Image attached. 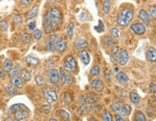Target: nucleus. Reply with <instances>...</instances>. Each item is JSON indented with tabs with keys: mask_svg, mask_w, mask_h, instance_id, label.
<instances>
[{
	"mask_svg": "<svg viewBox=\"0 0 156 121\" xmlns=\"http://www.w3.org/2000/svg\"><path fill=\"white\" fill-rule=\"evenodd\" d=\"M63 22L62 12L59 8H52L44 15V29L46 34H50L57 30Z\"/></svg>",
	"mask_w": 156,
	"mask_h": 121,
	"instance_id": "f257e3e1",
	"label": "nucleus"
},
{
	"mask_svg": "<svg viewBox=\"0 0 156 121\" xmlns=\"http://www.w3.org/2000/svg\"><path fill=\"white\" fill-rule=\"evenodd\" d=\"M133 16L134 12L132 9H122L117 16V22L121 27H126L133 19Z\"/></svg>",
	"mask_w": 156,
	"mask_h": 121,
	"instance_id": "f03ea898",
	"label": "nucleus"
},
{
	"mask_svg": "<svg viewBox=\"0 0 156 121\" xmlns=\"http://www.w3.org/2000/svg\"><path fill=\"white\" fill-rule=\"evenodd\" d=\"M76 68H77V63L73 56L69 55L65 59L64 64H63L64 70L69 71V72H75Z\"/></svg>",
	"mask_w": 156,
	"mask_h": 121,
	"instance_id": "7ed1b4c3",
	"label": "nucleus"
},
{
	"mask_svg": "<svg viewBox=\"0 0 156 121\" xmlns=\"http://www.w3.org/2000/svg\"><path fill=\"white\" fill-rule=\"evenodd\" d=\"M47 78H48L49 82L52 85H57L60 80V76H59V71L55 68H50L47 71Z\"/></svg>",
	"mask_w": 156,
	"mask_h": 121,
	"instance_id": "20e7f679",
	"label": "nucleus"
},
{
	"mask_svg": "<svg viewBox=\"0 0 156 121\" xmlns=\"http://www.w3.org/2000/svg\"><path fill=\"white\" fill-rule=\"evenodd\" d=\"M130 28L136 35H144L147 32V27L144 23L135 22L133 24H131Z\"/></svg>",
	"mask_w": 156,
	"mask_h": 121,
	"instance_id": "39448f33",
	"label": "nucleus"
},
{
	"mask_svg": "<svg viewBox=\"0 0 156 121\" xmlns=\"http://www.w3.org/2000/svg\"><path fill=\"white\" fill-rule=\"evenodd\" d=\"M14 116L16 121H23L28 118L29 116V111L28 109H20L14 112Z\"/></svg>",
	"mask_w": 156,
	"mask_h": 121,
	"instance_id": "423d86ee",
	"label": "nucleus"
},
{
	"mask_svg": "<svg viewBox=\"0 0 156 121\" xmlns=\"http://www.w3.org/2000/svg\"><path fill=\"white\" fill-rule=\"evenodd\" d=\"M44 97L46 99L47 102L53 103V102L57 101V99H58V95H57L56 92H54L53 89L45 88V89L44 90Z\"/></svg>",
	"mask_w": 156,
	"mask_h": 121,
	"instance_id": "0eeeda50",
	"label": "nucleus"
},
{
	"mask_svg": "<svg viewBox=\"0 0 156 121\" xmlns=\"http://www.w3.org/2000/svg\"><path fill=\"white\" fill-rule=\"evenodd\" d=\"M91 88L94 90V92H101L103 90V88H104V84H103L102 81H101L100 78H97V79H94V80L92 81Z\"/></svg>",
	"mask_w": 156,
	"mask_h": 121,
	"instance_id": "6e6552de",
	"label": "nucleus"
},
{
	"mask_svg": "<svg viewBox=\"0 0 156 121\" xmlns=\"http://www.w3.org/2000/svg\"><path fill=\"white\" fill-rule=\"evenodd\" d=\"M129 60V53L127 50L122 49L119 52V63L121 65H125Z\"/></svg>",
	"mask_w": 156,
	"mask_h": 121,
	"instance_id": "1a4fd4ad",
	"label": "nucleus"
},
{
	"mask_svg": "<svg viewBox=\"0 0 156 121\" xmlns=\"http://www.w3.org/2000/svg\"><path fill=\"white\" fill-rule=\"evenodd\" d=\"M138 16H139V19L144 22V24H146V25H149V24H151V16H149L147 11L141 10Z\"/></svg>",
	"mask_w": 156,
	"mask_h": 121,
	"instance_id": "9d476101",
	"label": "nucleus"
},
{
	"mask_svg": "<svg viewBox=\"0 0 156 121\" xmlns=\"http://www.w3.org/2000/svg\"><path fill=\"white\" fill-rule=\"evenodd\" d=\"M78 56H79L80 60H81V62L87 65L90 64V60H91V57H90L89 55V52L87 50H81L79 53H78Z\"/></svg>",
	"mask_w": 156,
	"mask_h": 121,
	"instance_id": "9b49d317",
	"label": "nucleus"
},
{
	"mask_svg": "<svg viewBox=\"0 0 156 121\" xmlns=\"http://www.w3.org/2000/svg\"><path fill=\"white\" fill-rule=\"evenodd\" d=\"M58 40V36L56 34H53L51 35L49 39H48V44H47V46H48V50L50 52H54L55 51V43L56 41Z\"/></svg>",
	"mask_w": 156,
	"mask_h": 121,
	"instance_id": "f8f14e48",
	"label": "nucleus"
},
{
	"mask_svg": "<svg viewBox=\"0 0 156 121\" xmlns=\"http://www.w3.org/2000/svg\"><path fill=\"white\" fill-rule=\"evenodd\" d=\"M68 46V42L64 40H57L56 43H55V50L59 51V52H64L66 49H67Z\"/></svg>",
	"mask_w": 156,
	"mask_h": 121,
	"instance_id": "ddd939ff",
	"label": "nucleus"
},
{
	"mask_svg": "<svg viewBox=\"0 0 156 121\" xmlns=\"http://www.w3.org/2000/svg\"><path fill=\"white\" fill-rule=\"evenodd\" d=\"M146 57L147 59V60L151 63H154L156 60V50L154 47H149L148 49L147 50L146 53Z\"/></svg>",
	"mask_w": 156,
	"mask_h": 121,
	"instance_id": "4468645a",
	"label": "nucleus"
},
{
	"mask_svg": "<svg viewBox=\"0 0 156 121\" xmlns=\"http://www.w3.org/2000/svg\"><path fill=\"white\" fill-rule=\"evenodd\" d=\"M39 6H40L39 4H36V5L33 6L31 9H30V11L28 12V14H27V16H26L27 20H31V19H34V17L37 16L38 12H39Z\"/></svg>",
	"mask_w": 156,
	"mask_h": 121,
	"instance_id": "2eb2a0df",
	"label": "nucleus"
},
{
	"mask_svg": "<svg viewBox=\"0 0 156 121\" xmlns=\"http://www.w3.org/2000/svg\"><path fill=\"white\" fill-rule=\"evenodd\" d=\"M73 44L76 49H82V48H85L89 45L88 41L84 39H76L73 42Z\"/></svg>",
	"mask_w": 156,
	"mask_h": 121,
	"instance_id": "dca6fc26",
	"label": "nucleus"
},
{
	"mask_svg": "<svg viewBox=\"0 0 156 121\" xmlns=\"http://www.w3.org/2000/svg\"><path fill=\"white\" fill-rule=\"evenodd\" d=\"M11 84L13 85L14 87H16V88H23V87H24L23 81L21 80V78H20L19 76L12 78V79H11Z\"/></svg>",
	"mask_w": 156,
	"mask_h": 121,
	"instance_id": "f3484780",
	"label": "nucleus"
},
{
	"mask_svg": "<svg viewBox=\"0 0 156 121\" xmlns=\"http://www.w3.org/2000/svg\"><path fill=\"white\" fill-rule=\"evenodd\" d=\"M20 78L22 81H25V82H29L31 80V74H30V72L26 69H23L21 72H20Z\"/></svg>",
	"mask_w": 156,
	"mask_h": 121,
	"instance_id": "a211bd4d",
	"label": "nucleus"
},
{
	"mask_svg": "<svg viewBox=\"0 0 156 121\" xmlns=\"http://www.w3.org/2000/svg\"><path fill=\"white\" fill-rule=\"evenodd\" d=\"M116 78H117V80L119 82H121V83H126L128 82V77L127 75L123 73V72H118L117 75H116Z\"/></svg>",
	"mask_w": 156,
	"mask_h": 121,
	"instance_id": "6ab92c4d",
	"label": "nucleus"
},
{
	"mask_svg": "<svg viewBox=\"0 0 156 121\" xmlns=\"http://www.w3.org/2000/svg\"><path fill=\"white\" fill-rule=\"evenodd\" d=\"M112 110L114 112H118V114H121V116H123L124 112H123V109L122 108V106L119 104V103H114V104L112 105Z\"/></svg>",
	"mask_w": 156,
	"mask_h": 121,
	"instance_id": "aec40b11",
	"label": "nucleus"
},
{
	"mask_svg": "<svg viewBox=\"0 0 156 121\" xmlns=\"http://www.w3.org/2000/svg\"><path fill=\"white\" fill-rule=\"evenodd\" d=\"M25 60H26V63L28 64H30V65H38L40 64V60L37 59V58H35V57H33V56L26 57Z\"/></svg>",
	"mask_w": 156,
	"mask_h": 121,
	"instance_id": "412c9836",
	"label": "nucleus"
},
{
	"mask_svg": "<svg viewBox=\"0 0 156 121\" xmlns=\"http://www.w3.org/2000/svg\"><path fill=\"white\" fill-rule=\"evenodd\" d=\"M27 109L24 105H22V104H16V105H13V106H11L9 108V110H8V113L9 114H12V113H14L17 110H20V109Z\"/></svg>",
	"mask_w": 156,
	"mask_h": 121,
	"instance_id": "4be33fe9",
	"label": "nucleus"
},
{
	"mask_svg": "<svg viewBox=\"0 0 156 121\" xmlns=\"http://www.w3.org/2000/svg\"><path fill=\"white\" fill-rule=\"evenodd\" d=\"M130 100L132 101V103H134V104L138 105V104L140 103L141 97H140V95L138 94L137 92H132L130 93Z\"/></svg>",
	"mask_w": 156,
	"mask_h": 121,
	"instance_id": "5701e85b",
	"label": "nucleus"
},
{
	"mask_svg": "<svg viewBox=\"0 0 156 121\" xmlns=\"http://www.w3.org/2000/svg\"><path fill=\"white\" fill-rule=\"evenodd\" d=\"M58 114H59V116L61 117L64 121H69V119H70L69 113L67 111H65V110H60V111H58Z\"/></svg>",
	"mask_w": 156,
	"mask_h": 121,
	"instance_id": "b1692460",
	"label": "nucleus"
},
{
	"mask_svg": "<svg viewBox=\"0 0 156 121\" xmlns=\"http://www.w3.org/2000/svg\"><path fill=\"white\" fill-rule=\"evenodd\" d=\"M5 90H6V92L10 95H15L17 93V90L16 89V88L13 86V85H10V84L5 87Z\"/></svg>",
	"mask_w": 156,
	"mask_h": 121,
	"instance_id": "393cba45",
	"label": "nucleus"
},
{
	"mask_svg": "<svg viewBox=\"0 0 156 121\" xmlns=\"http://www.w3.org/2000/svg\"><path fill=\"white\" fill-rule=\"evenodd\" d=\"M111 8V0H104L102 4V11L105 14H109Z\"/></svg>",
	"mask_w": 156,
	"mask_h": 121,
	"instance_id": "a878e982",
	"label": "nucleus"
},
{
	"mask_svg": "<svg viewBox=\"0 0 156 121\" xmlns=\"http://www.w3.org/2000/svg\"><path fill=\"white\" fill-rule=\"evenodd\" d=\"M3 69L6 71V72H9L11 69H12V67H13V63H12V60H10V59H6L5 60H4V63H3Z\"/></svg>",
	"mask_w": 156,
	"mask_h": 121,
	"instance_id": "bb28decb",
	"label": "nucleus"
},
{
	"mask_svg": "<svg viewBox=\"0 0 156 121\" xmlns=\"http://www.w3.org/2000/svg\"><path fill=\"white\" fill-rule=\"evenodd\" d=\"M135 121H147L146 116L144 114V112L137 111L135 112Z\"/></svg>",
	"mask_w": 156,
	"mask_h": 121,
	"instance_id": "cd10ccee",
	"label": "nucleus"
},
{
	"mask_svg": "<svg viewBox=\"0 0 156 121\" xmlns=\"http://www.w3.org/2000/svg\"><path fill=\"white\" fill-rule=\"evenodd\" d=\"M20 74V68L19 67V66H16V67H12V69L9 71V75L12 78L19 76Z\"/></svg>",
	"mask_w": 156,
	"mask_h": 121,
	"instance_id": "c85d7f7f",
	"label": "nucleus"
},
{
	"mask_svg": "<svg viewBox=\"0 0 156 121\" xmlns=\"http://www.w3.org/2000/svg\"><path fill=\"white\" fill-rule=\"evenodd\" d=\"M8 27H9V23H8L7 19H3L0 21V30H1L2 32H4V33L7 32Z\"/></svg>",
	"mask_w": 156,
	"mask_h": 121,
	"instance_id": "c756f323",
	"label": "nucleus"
},
{
	"mask_svg": "<svg viewBox=\"0 0 156 121\" xmlns=\"http://www.w3.org/2000/svg\"><path fill=\"white\" fill-rule=\"evenodd\" d=\"M59 76H60V81H61V85L64 86L66 84V79H67V74H66V72L63 68L60 69L59 71Z\"/></svg>",
	"mask_w": 156,
	"mask_h": 121,
	"instance_id": "7c9ffc66",
	"label": "nucleus"
},
{
	"mask_svg": "<svg viewBox=\"0 0 156 121\" xmlns=\"http://www.w3.org/2000/svg\"><path fill=\"white\" fill-rule=\"evenodd\" d=\"M73 32H74V24H73V22H70L69 24L68 28H67V34H68V36H69L70 39L73 38Z\"/></svg>",
	"mask_w": 156,
	"mask_h": 121,
	"instance_id": "2f4dec72",
	"label": "nucleus"
},
{
	"mask_svg": "<svg viewBox=\"0 0 156 121\" xmlns=\"http://www.w3.org/2000/svg\"><path fill=\"white\" fill-rule=\"evenodd\" d=\"M100 73V67L98 65H94L90 70V74L92 76H98Z\"/></svg>",
	"mask_w": 156,
	"mask_h": 121,
	"instance_id": "473e14b6",
	"label": "nucleus"
},
{
	"mask_svg": "<svg viewBox=\"0 0 156 121\" xmlns=\"http://www.w3.org/2000/svg\"><path fill=\"white\" fill-rule=\"evenodd\" d=\"M118 59H119V49H118V47H115L114 48V50L112 51L111 60H112L113 63H116Z\"/></svg>",
	"mask_w": 156,
	"mask_h": 121,
	"instance_id": "72a5a7b5",
	"label": "nucleus"
},
{
	"mask_svg": "<svg viewBox=\"0 0 156 121\" xmlns=\"http://www.w3.org/2000/svg\"><path fill=\"white\" fill-rule=\"evenodd\" d=\"M35 81H36V84H37L39 87H43V86H44V84H45L44 79L41 75L36 76L35 77Z\"/></svg>",
	"mask_w": 156,
	"mask_h": 121,
	"instance_id": "f704fd0d",
	"label": "nucleus"
},
{
	"mask_svg": "<svg viewBox=\"0 0 156 121\" xmlns=\"http://www.w3.org/2000/svg\"><path fill=\"white\" fill-rule=\"evenodd\" d=\"M63 101L66 104H70V103L73 102V98H71V96L69 95V92H65L63 94Z\"/></svg>",
	"mask_w": 156,
	"mask_h": 121,
	"instance_id": "c9c22d12",
	"label": "nucleus"
},
{
	"mask_svg": "<svg viewBox=\"0 0 156 121\" xmlns=\"http://www.w3.org/2000/svg\"><path fill=\"white\" fill-rule=\"evenodd\" d=\"M110 34L112 35L113 38L118 39L119 36V30L118 28H116V27H113V28L110 29Z\"/></svg>",
	"mask_w": 156,
	"mask_h": 121,
	"instance_id": "e433bc0d",
	"label": "nucleus"
},
{
	"mask_svg": "<svg viewBox=\"0 0 156 121\" xmlns=\"http://www.w3.org/2000/svg\"><path fill=\"white\" fill-rule=\"evenodd\" d=\"M102 117H103V121H113L111 113H110L109 112H108V111H106V110L103 112Z\"/></svg>",
	"mask_w": 156,
	"mask_h": 121,
	"instance_id": "4c0bfd02",
	"label": "nucleus"
},
{
	"mask_svg": "<svg viewBox=\"0 0 156 121\" xmlns=\"http://www.w3.org/2000/svg\"><path fill=\"white\" fill-rule=\"evenodd\" d=\"M41 36H43V33H41V30H34V33H33V37L36 40H40Z\"/></svg>",
	"mask_w": 156,
	"mask_h": 121,
	"instance_id": "58836bf2",
	"label": "nucleus"
},
{
	"mask_svg": "<svg viewBox=\"0 0 156 121\" xmlns=\"http://www.w3.org/2000/svg\"><path fill=\"white\" fill-rule=\"evenodd\" d=\"M149 16H151L153 19H156V8L155 6H151V8H149Z\"/></svg>",
	"mask_w": 156,
	"mask_h": 121,
	"instance_id": "ea45409f",
	"label": "nucleus"
},
{
	"mask_svg": "<svg viewBox=\"0 0 156 121\" xmlns=\"http://www.w3.org/2000/svg\"><path fill=\"white\" fill-rule=\"evenodd\" d=\"M88 111H89V107L84 104V105H82L80 107L79 110H78V113H79V114H84V113L88 112Z\"/></svg>",
	"mask_w": 156,
	"mask_h": 121,
	"instance_id": "a19ab883",
	"label": "nucleus"
},
{
	"mask_svg": "<svg viewBox=\"0 0 156 121\" xmlns=\"http://www.w3.org/2000/svg\"><path fill=\"white\" fill-rule=\"evenodd\" d=\"M85 100H86V102H88V103H90V104H94V96L91 94V93H89V94H87L86 96H85Z\"/></svg>",
	"mask_w": 156,
	"mask_h": 121,
	"instance_id": "79ce46f5",
	"label": "nucleus"
},
{
	"mask_svg": "<svg viewBox=\"0 0 156 121\" xmlns=\"http://www.w3.org/2000/svg\"><path fill=\"white\" fill-rule=\"evenodd\" d=\"M94 29L97 30V31L98 33H101V32H103L104 31V25H103V22L102 20H99V24H98V26H95Z\"/></svg>",
	"mask_w": 156,
	"mask_h": 121,
	"instance_id": "37998d69",
	"label": "nucleus"
},
{
	"mask_svg": "<svg viewBox=\"0 0 156 121\" xmlns=\"http://www.w3.org/2000/svg\"><path fill=\"white\" fill-rule=\"evenodd\" d=\"M22 40H23V43L27 44L30 42V40H31V36H30L29 34H24L22 37Z\"/></svg>",
	"mask_w": 156,
	"mask_h": 121,
	"instance_id": "c03bdc74",
	"label": "nucleus"
},
{
	"mask_svg": "<svg viewBox=\"0 0 156 121\" xmlns=\"http://www.w3.org/2000/svg\"><path fill=\"white\" fill-rule=\"evenodd\" d=\"M41 111L44 112L45 113H48L50 111H51V106L50 105H45V106H43L41 108Z\"/></svg>",
	"mask_w": 156,
	"mask_h": 121,
	"instance_id": "a18cd8bd",
	"label": "nucleus"
},
{
	"mask_svg": "<svg viewBox=\"0 0 156 121\" xmlns=\"http://www.w3.org/2000/svg\"><path fill=\"white\" fill-rule=\"evenodd\" d=\"M131 106L130 105H128V104H125L124 106H123V112H124V113L125 114H130V112H131Z\"/></svg>",
	"mask_w": 156,
	"mask_h": 121,
	"instance_id": "49530a36",
	"label": "nucleus"
},
{
	"mask_svg": "<svg viewBox=\"0 0 156 121\" xmlns=\"http://www.w3.org/2000/svg\"><path fill=\"white\" fill-rule=\"evenodd\" d=\"M14 21H15V23L16 24H20L21 22H22V17H21V16H20V15H16V16H14Z\"/></svg>",
	"mask_w": 156,
	"mask_h": 121,
	"instance_id": "de8ad7c7",
	"label": "nucleus"
},
{
	"mask_svg": "<svg viewBox=\"0 0 156 121\" xmlns=\"http://www.w3.org/2000/svg\"><path fill=\"white\" fill-rule=\"evenodd\" d=\"M32 2H33V0H20V5L26 7V6H29L30 4H32Z\"/></svg>",
	"mask_w": 156,
	"mask_h": 121,
	"instance_id": "09e8293b",
	"label": "nucleus"
},
{
	"mask_svg": "<svg viewBox=\"0 0 156 121\" xmlns=\"http://www.w3.org/2000/svg\"><path fill=\"white\" fill-rule=\"evenodd\" d=\"M103 40H104V41H105V43H107V44L113 45L114 43H115V41L113 40V39H111V38H109V37H105Z\"/></svg>",
	"mask_w": 156,
	"mask_h": 121,
	"instance_id": "8fccbe9b",
	"label": "nucleus"
},
{
	"mask_svg": "<svg viewBox=\"0 0 156 121\" xmlns=\"http://www.w3.org/2000/svg\"><path fill=\"white\" fill-rule=\"evenodd\" d=\"M149 92H151V93H155L156 92V86H155V84L154 83H151L149 84Z\"/></svg>",
	"mask_w": 156,
	"mask_h": 121,
	"instance_id": "3c124183",
	"label": "nucleus"
},
{
	"mask_svg": "<svg viewBox=\"0 0 156 121\" xmlns=\"http://www.w3.org/2000/svg\"><path fill=\"white\" fill-rule=\"evenodd\" d=\"M36 25H37V23H36L35 21L30 22V23L28 24V29H29V30H31V31H34V30L36 29Z\"/></svg>",
	"mask_w": 156,
	"mask_h": 121,
	"instance_id": "603ef678",
	"label": "nucleus"
},
{
	"mask_svg": "<svg viewBox=\"0 0 156 121\" xmlns=\"http://www.w3.org/2000/svg\"><path fill=\"white\" fill-rule=\"evenodd\" d=\"M66 83H68L69 85L73 84V76H70V75L67 76V79H66Z\"/></svg>",
	"mask_w": 156,
	"mask_h": 121,
	"instance_id": "864d4df0",
	"label": "nucleus"
},
{
	"mask_svg": "<svg viewBox=\"0 0 156 121\" xmlns=\"http://www.w3.org/2000/svg\"><path fill=\"white\" fill-rule=\"evenodd\" d=\"M78 100H79V103H80V104H82V105H84V104H85V103H86L85 96L80 95V96H79V98H78Z\"/></svg>",
	"mask_w": 156,
	"mask_h": 121,
	"instance_id": "5fc2aeb1",
	"label": "nucleus"
},
{
	"mask_svg": "<svg viewBox=\"0 0 156 121\" xmlns=\"http://www.w3.org/2000/svg\"><path fill=\"white\" fill-rule=\"evenodd\" d=\"M105 77H106V79L109 81L110 80V77H111V72H110V70L109 69H106V71H105Z\"/></svg>",
	"mask_w": 156,
	"mask_h": 121,
	"instance_id": "6e6d98bb",
	"label": "nucleus"
},
{
	"mask_svg": "<svg viewBox=\"0 0 156 121\" xmlns=\"http://www.w3.org/2000/svg\"><path fill=\"white\" fill-rule=\"evenodd\" d=\"M115 118H116V121H125V119L123 118V116H121V114H117Z\"/></svg>",
	"mask_w": 156,
	"mask_h": 121,
	"instance_id": "4d7b16f0",
	"label": "nucleus"
},
{
	"mask_svg": "<svg viewBox=\"0 0 156 121\" xmlns=\"http://www.w3.org/2000/svg\"><path fill=\"white\" fill-rule=\"evenodd\" d=\"M5 77H6V71L4 69H0V78L4 79Z\"/></svg>",
	"mask_w": 156,
	"mask_h": 121,
	"instance_id": "13d9d810",
	"label": "nucleus"
},
{
	"mask_svg": "<svg viewBox=\"0 0 156 121\" xmlns=\"http://www.w3.org/2000/svg\"><path fill=\"white\" fill-rule=\"evenodd\" d=\"M93 111H94V112H97V111H98V106H97V105H94V106H93Z\"/></svg>",
	"mask_w": 156,
	"mask_h": 121,
	"instance_id": "bf43d9fd",
	"label": "nucleus"
},
{
	"mask_svg": "<svg viewBox=\"0 0 156 121\" xmlns=\"http://www.w3.org/2000/svg\"><path fill=\"white\" fill-rule=\"evenodd\" d=\"M5 121H16V119H13V118H11V117H8V118H6Z\"/></svg>",
	"mask_w": 156,
	"mask_h": 121,
	"instance_id": "052dcab7",
	"label": "nucleus"
},
{
	"mask_svg": "<svg viewBox=\"0 0 156 121\" xmlns=\"http://www.w3.org/2000/svg\"><path fill=\"white\" fill-rule=\"evenodd\" d=\"M48 121H58L57 119H55V118H51V119H49Z\"/></svg>",
	"mask_w": 156,
	"mask_h": 121,
	"instance_id": "680f3d73",
	"label": "nucleus"
},
{
	"mask_svg": "<svg viewBox=\"0 0 156 121\" xmlns=\"http://www.w3.org/2000/svg\"><path fill=\"white\" fill-rule=\"evenodd\" d=\"M89 121H95V119L92 117V118H90V119H89Z\"/></svg>",
	"mask_w": 156,
	"mask_h": 121,
	"instance_id": "e2e57ef3",
	"label": "nucleus"
},
{
	"mask_svg": "<svg viewBox=\"0 0 156 121\" xmlns=\"http://www.w3.org/2000/svg\"><path fill=\"white\" fill-rule=\"evenodd\" d=\"M115 71H116L117 73H118V72H119V69H118V67H116V68H115Z\"/></svg>",
	"mask_w": 156,
	"mask_h": 121,
	"instance_id": "0e129e2a",
	"label": "nucleus"
},
{
	"mask_svg": "<svg viewBox=\"0 0 156 121\" xmlns=\"http://www.w3.org/2000/svg\"><path fill=\"white\" fill-rule=\"evenodd\" d=\"M57 1H59V0H57Z\"/></svg>",
	"mask_w": 156,
	"mask_h": 121,
	"instance_id": "69168bd1",
	"label": "nucleus"
},
{
	"mask_svg": "<svg viewBox=\"0 0 156 121\" xmlns=\"http://www.w3.org/2000/svg\"><path fill=\"white\" fill-rule=\"evenodd\" d=\"M75 1H77V0H75Z\"/></svg>",
	"mask_w": 156,
	"mask_h": 121,
	"instance_id": "338daca9",
	"label": "nucleus"
}]
</instances>
